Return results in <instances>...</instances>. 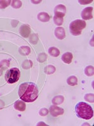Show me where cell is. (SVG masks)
Instances as JSON below:
<instances>
[{
  "label": "cell",
  "mask_w": 94,
  "mask_h": 126,
  "mask_svg": "<svg viewBox=\"0 0 94 126\" xmlns=\"http://www.w3.org/2000/svg\"><path fill=\"white\" fill-rule=\"evenodd\" d=\"M61 59L66 64H70L72 61L73 55L71 52H66L61 56Z\"/></svg>",
  "instance_id": "obj_11"
},
{
  "label": "cell",
  "mask_w": 94,
  "mask_h": 126,
  "mask_svg": "<svg viewBox=\"0 0 94 126\" xmlns=\"http://www.w3.org/2000/svg\"><path fill=\"white\" fill-rule=\"evenodd\" d=\"M48 53L53 57H57L60 54V50L56 47H51L48 49Z\"/></svg>",
  "instance_id": "obj_14"
},
{
  "label": "cell",
  "mask_w": 94,
  "mask_h": 126,
  "mask_svg": "<svg viewBox=\"0 0 94 126\" xmlns=\"http://www.w3.org/2000/svg\"><path fill=\"white\" fill-rule=\"evenodd\" d=\"M14 107L16 110H19L20 112H23L26 109V105L23 101L17 100L14 103Z\"/></svg>",
  "instance_id": "obj_10"
},
{
  "label": "cell",
  "mask_w": 94,
  "mask_h": 126,
  "mask_svg": "<svg viewBox=\"0 0 94 126\" xmlns=\"http://www.w3.org/2000/svg\"><path fill=\"white\" fill-rule=\"evenodd\" d=\"M55 35L57 39L62 40L65 37V31L62 27H57L55 30Z\"/></svg>",
  "instance_id": "obj_8"
},
{
  "label": "cell",
  "mask_w": 94,
  "mask_h": 126,
  "mask_svg": "<svg viewBox=\"0 0 94 126\" xmlns=\"http://www.w3.org/2000/svg\"><path fill=\"white\" fill-rule=\"evenodd\" d=\"M55 16L63 18L65 15L66 7L63 4H59L55 8Z\"/></svg>",
  "instance_id": "obj_5"
},
{
  "label": "cell",
  "mask_w": 94,
  "mask_h": 126,
  "mask_svg": "<svg viewBox=\"0 0 94 126\" xmlns=\"http://www.w3.org/2000/svg\"><path fill=\"white\" fill-rule=\"evenodd\" d=\"M85 73L87 76H92L94 75V67L91 66H87L85 69Z\"/></svg>",
  "instance_id": "obj_18"
},
{
  "label": "cell",
  "mask_w": 94,
  "mask_h": 126,
  "mask_svg": "<svg viewBox=\"0 0 94 126\" xmlns=\"http://www.w3.org/2000/svg\"><path fill=\"white\" fill-rule=\"evenodd\" d=\"M20 71L18 68L13 67L12 69H9L6 72V75H5V79L8 83L12 84L15 82L18 81L20 78Z\"/></svg>",
  "instance_id": "obj_4"
},
{
  "label": "cell",
  "mask_w": 94,
  "mask_h": 126,
  "mask_svg": "<svg viewBox=\"0 0 94 126\" xmlns=\"http://www.w3.org/2000/svg\"><path fill=\"white\" fill-rule=\"evenodd\" d=\"M38 93L37 86L33 83H23L19 87V96L24 102H34L37 98Z\"/></svg>",
  "instance_id": "obj_1"
},
{
  "label": "cell",
  "mask_w": 94,
  "mask_h": 126,
  "mask_svg": "<svg viewBox=\"0 0 94 126\" xmlns=\"http://www.w3.org/2000/svg\"><path fill=\"white\" fill-rule=\"evenodd\" d=\"M20 52L21 53V54L23 55V56L28 55L30 53V47H27V46H22L20 47Z\"/></svg>",
  "instance_id": "obj_16"
},
{
  "label": "cell",
  "mask_w": 94,
  "mask_h": 126,
  "mask_svg": "<svg viewBox=\"0 0 94 126\" xmlns=\"http://www.w3.org/2000/svg\"><path fill=\"white\" fill-rule=\"evenodd\" d=\"M12 6L14 8H19L22 6V1H12Z\"/></svg>",
  "instance_id": "obj_21"
},
{
  "label": "cell",
  "mask_w": 94,
  "mask_h": 126,
  "mask_svg": "<svg viewBox=\"0 0 94 126\" xmlns=\"http://www.w3.org/2000/svg\"><path fill=\"white\" fill-rule=\"evenodd\" d=\"M48 113V110L47 109H42L40 111V114L42 116H45Z\"/></svg>",
  "instance_id": "obj_24"
},
{
  "label": "cell",
  "mask_w": 94,
  "mask_h": 126,
  "mask_svg": "<svg viewBox=\"0 0 94 126\" xmlns=\"http://www.w3.org/2000/svg\"><path fill=\"white\" fill-rule=\"evenodd\" d=\"M30 32H31V30H30L29 26L27 25H23L20 28V33L23 37L25 38L28 37Z\"/></svg>",
  "instance_id": "obj_9"
},
{
  "label": "cell",
  "mask_w": 94,
  "mask_h": 126,
  "mask_svg": "<svg viewBox=\"0 0 94 126\" xmlns=\"http://www.w3.org/2000/svg\"><path fill=\"white\" fill-rule=\"evenodd\" d=\"M11 1H0V9H3L7 7L10 4Z\"/></svg>",
  "instance_id": "obj_19"
},
{
  "label": "cell",
  "mask_w": 94,
  "mask_h": 126,
  "mask_svg": "<svg viewBox=\"0 0 94 126\" xmlns=\"http://www.w3.org/2000/svg\"><path fill=\"white\" fill-rule=\"evenodd\" d=\"M35 39H36V40H38L37 36L36 35L33 34V35H31V38H30V41H31V42L33 44H36V42L35 40Z\"/></svg>",
  "instance_id": "obj_25"
},
{
  "label": "cell",
  "mask_w": 94,
  "mask_h": 126,
  "mask_svg": "<svg viewBox=\"0 0 94 126\" xmlns=\"http://www.w3.org/2000/svg\"><path fill=\"white\" fill-rule=\"evenodd\" d=\"M53 21H54L56 25H61L63 24V18L54 16V18H53Z\"/></svg>",
  "instance_id": "obj_20"
},
{
  "label": "cell",
  "mask_w": 94,
  "mask_h": 126,
  "mask_svg": "<svg viewBox=\"0 0 94 126\" xmlns=\"http://www.w3.org/2000/svg\"><path fill=\"white\" fill-rule=\"evenodd\" d=\"M93 9L92 7H87L83 10L81 16L83 20H89L93 18Z\"/></svg>",
  "instance_id": "obj_6"
},
{
  "label": "cell",
  "mask_w": 94,
  "mask_h": 126,
  "mask_svg": "<svg viewBox=\"0 0 94 126\" xmlns=\"http://www.w3.org/2000/svg\"><path fill=\"white\" fill-rule=\"evenodd\" d=\"M86 27V23L84 20H76L73 21L70 25V33L73 35L77 36L81 34L82 30Z\"/></svg>",
  "instance_id": "obj_3"
},
{
  "label": "cell",
  "mask_w": 94,
  "mask_h": 126,
  "mask_svg": "<svg viewBox=\"0 0 94 126\" xmlns=\"http://www.w3.org/2000/svg\"><path fill=\"white\" fill-rule=\"evenodd\" d=\"M75 112L78 117L80 119L89 120L94 116V111L92 108L85 102H79L75 108Z\"/></svg>",
  "instance_id": "obj_2"
},
{
  "label": "cell",
  "mask_w": 94,
  "mask_h": 126,
  "mask_svg": "<svg viewBox=\"0 0 94 126\" xmlns=\"http://www.w3.org/2000/svg\"><path fill=\"white\" fill-rule=\"evenodd\" d=\"M64 101V97L61 95L56 96L52 100V103L54 105H60Z\"/></svg>",
  "instance_id": "obj_13"
},
{
  "label": "cell",
  "mask_w": 94,
  "mask_h": 126,
  "mask_svg": "<svg viewBox=\"0 0 94 126\" xmlns=\"http://www.w3.org/2000/svg\"><path fill=\"white\" fill-rule=\"evenodd\" d=\"M55 67L53 66H51V65H49V66H47L45 69V71L47 74H48V75H51V74H53L55 71Z\"/></svg>",
  "instance_id": "obj_17"
},
{
  "label": "cell",
  "mask_w": 94,
  "mask_h": 126,
  "mask_svg": "<svg viewBox=\"0 0 94 126\" xmlns=\"http://www.w3.org/2000/svg\"><path fill=\"white\" fill-rule=\"evenodd\" d=\"M47 60V55L44 53H42L39 55L38 61L40 62H43Z\"/></svg>",
  "instance_id": "obj_23"
},
{
  "label": "cell",
  "mask_w": 94,
  "mask_h": 126,
  "mask_svg": "<svg viewBox=\"0 0 94 126\" xmlns=\"http://www.w3.org/2000/svg\"><path fill=\"white\" fill-rule=\"evenodd\" d=\"M38 19L42 22H48L50 20V16L45 12H41L38 15Z\"/></svg>",
  "instance_id": "obj_12"
},
{
  "label": "cell",
  "mask_w": 94,
  "mask_h": 126,
  "mask_svg": "<svg viewBox=\"0 0 94 126\" xmlns=\"http://www.w3.org/2000/svg\"><path fill=\"white\" fill-rule=\"evenodd\" d=\"M32 66V62L31 61H25L23 64V67L24 69H29Z\"/></svg>",
  "instance_id": "obj_22"
},
{
  "label": "cell",
  "mask_w": 94,
  "mask_h": 126,
  "mask_svg": "<svg viewBox=\"0 0 94 126\" xmlns=\"http://www.w3.org/2000/svg\"><path fill=\"white\" fill-rule=\"evenodd\" d=\"M67 83L70 86H75L77 85V78L74 76H70L67 79Z\"/></svg>",
  "instance_id": "obj_15"
},
{
  "label": "cell",
  "mask_w": 94,
  "mask_h": 126,
  "mask_svg": "<svg viewBox=\"0 0 94 126\" xmlns=\"http://www.w3.org/2000/svg\"><path fill=\"white\" fill-rule=\"evenodd\" d=\"M50 112L52 116L57 117L64 113V110L56 105H51L50 108Z\"/></svg>",
  "instance_id": "obj_7"
}]
</instances>
